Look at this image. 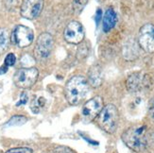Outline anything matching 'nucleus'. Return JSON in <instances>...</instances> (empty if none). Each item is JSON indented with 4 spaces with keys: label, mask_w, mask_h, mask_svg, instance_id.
Masks as SVG:
<instances>
[{
    "label": "nucleus",
    "mask_w": 154,
    "mask_h": 153,
    "mask_svg": "<svg viewBox=\"0 0 154 153\" xmlns=\"http://www.w3.org/2000/svg\"><path fill=\"white\" fill-rule=\"evenodd\" d=\"M89 92V83L82 76H75L67 81L64 95L70 105H78L82 102Z\"/></svg>",
    "instance_id": "f257e3e1"
},
{
    "label": "nucleus",
    "mask_w": 154,
    "mask_h": 153,
    "mask_svg": "<svg viewBox=\"0 0 154 153\" xmlns=\"http://www.w3.org/2000/svg\"><path fill=\"white\" fill-rule=\"evenodd\" d=\"M122 140L131 149L140 152L149 145V137L146 126H137L128 129L122 134Z\"/></svg>",
    "instance_id": "f03ea898"
},
{
    "label": "nucleus",
    "mask_w": 154,
    "mask_h": 153,
    "mask_svg": "<svg viewBox=\"0 0 154 153\" xmlns=\"http://www.w3.org/2000/svg\"><path fill=\"white\" fill-rule=\"evenodd\" d=\"M119 121V115L113 104H108L101 110L97 115V124L104 131L108 133L116 132Z\"/></svg>",
    "instance_id": "7ed1b4c3"
},
{
    "label": "nucleus",
    "mask_w": 154,
    "mask_h": 153,
    "mask_svg": "<svg viewBox=\"0 0 154 153\" xmlns=\"http://www.w3.org/2000/svg\"><path fill=\"white\" fill-rule=\"evenodd\" d=\"M38 70L35 67L19 69L13 76V82L19 88L28 89L35 84L38 78Z\"/></svg>",
    "instance_id": "20e7f679"
},
{
    "label": "nucleus",
    "mask_w": 154,
    "mask_h": 153,
    "mask_svg": "<svg viewBox=\"0 0 154 153\" xmlns=\"http://www.w3.org/2000/svg\"><path fill=\"white\" fill-rule=\"evenodd\" d=\"M33 39H34V33L32 29L23 25L15 26L11 36L12 44L20 48H24L30 45L33 42Z\"/></svg>",
    "instance_id": "39448f33"
},
{
    "label": "nucleus",
    "mask_w": 154,
    "mask_h": 153,
    "mask_svg": "<svg viewBox=\"0 0 154 153\" xmlns=\"http://www.w3.org/2000/svg\"><path fill=\"white\" fill-rule=\"evenodd\" d=\"M150 84H151V81L149 76L141 72L133 73V74L130 75L126 81L127 89L132 93L141 92L144 89L149 88Z\"/></svg>",
    "instance_id": "423d86ee"
},
{
    "label": "nucleus",
    "mask_w": 154,
    "mask_h": 153,
    "mask_svg": "<svg viewBox=\"0 0 154 153\" xmlns=\"http://www.w3.org/2000/svg\"><path fill=\"white\" fill-rule=\"evenodd\" d=\"M138 44L148 53L154 52V25L146 24L139 29Z\"/></svg>",
    "instance_id": "0eeeda50"
},
{
    "label": "nucleus",
    "mask_w": 154,
    "mask_h": 153,
    "mask_svg": "<svg viewBox=\"0 0 154 153\" xmlns=\"http://www.w3.org/2000/svg\"><path fill=\"white\" fill-rule=\"evenodd\" d=\"M54 47V40L49 33H42L37 39L34 53L39 58H48L50 56Z\"/></svg>",
    "instance_id": "6e6552de"
},
{
    "label": "nucleus",
    "mask_w": 154,
    "mask_h": 153,
    "mask_svg": "<svg viewBox=\"0 0 154 153\" xmlns=\"http://www.w3.org/2000/svg\"><path fill=\"white\" fill-rule=\"evenodd\" d=\"M63 36L66 42L78 44L83 41L84 29L82 25L78 21H71L65 26Z\"/></svg>",
    "instance_id": "1a4fd4ad"
},
{
    "label": "nucleus",
    "mask_w": 154,
    "mask_h": 153,
    "mask_svg": "<svg viewBox=\"0 0 154 153\" xmlns=\"http://www.w3.org/2000/svg\"><path fill=\"white\" fill-rule=\"evenodd\" d=\"M102 109L103 99L100 96H95L83 105L82 115L86 121H92L99 115Z\"/></svg>",
    "instance_id": "9d476101"
},
{
    "label": "nucleus",
    "mask_w": 154,
    "mask_h": 153,
    "mask_svg": "<svg viewBox=\"0 0 154 153\" xmlns=\"http://www.w3.org/2000/svg\"><path fill=\"white\" fill-rule=\"evenodd\" d=\"M44 0H23L21 5V15L29 20L37 18L43 11Z\"/></svg>",
    "instance_id": "9b49d317"
},
{
    "label": "nucleus",
    "mask_w": 154,
    "mask_h": 153,
    "mask_svg": "<svg viewBox=\"0 0 154 153\" xmlns=\"http://www.w3.org/2000/svg\"><path fill=\"white\" fill-rule=\"evenodd\" d=\"M117 23V14L112 8H109L105 11L102 18V28L104 32H109L116 26Z\"/></svg>",
    "instance_id": "f8f14e48"
},
{
    "label": "nucleus",
    "mask_w": 154,
    "mask_h": 153,
    "mask_svg": "<svg viewBox=\"0 0 154 153\" xmlns=\"http://www.w3.org/2000/svg\"><path fill=\"white\" fill-rule=\"evenodd\" d=\"M88 83L93 87H99L102 83V73L99 66H94L89 71L88 74Z\"/></svg>",
    "instance_id": "ddd939ff"
},
{
    "label": "nucleus",
    "mask_w": 154,
    "mask_h": 153,
    "mask_svg": "<svg viewBox=\"0 0 154 153\" xmlns=\"http://www.w3.org/2000/svg\"><path fill=\"white\" fill-rule=\"evenodd\" d=\"M10 45V35L5 29H0V55L8 49Z\"/></svg>",
    "instance_id": "4468645a"
},
{
    "label": "nucleus",
    "mask_w": 154,
    "mask_h": 153,
    "mask_svg": "<svg viewBox=\"0 0 154 153\" xmlns=\"http://www.w3.org/2000/svg\"><path fill=\"white\" fill-rule=\"evenodd\" d=\"M28 118L24 115H13L8 123L6 124L7 127H15V126H22L26 123Z\"/></svg>",
    "instance_id": "2eb2a0df"
},
{
    "label": "nucleus",
    "mask_w": 154,
    "mask_h": 153,
    "mask_svg": "<svg viewBox=\"0 0 154 153\" xmlns=\"http://www.w3.org/2000/svg\"><path fill=\"white\" fill-rule=\"evenodd\" d=\"M45 102V100L44 97H39L37 99H34L30 105V109H31L32 112L38 114V112H40V109H41L42 107H44Z\"/></svg>",
    "instance_id": "dca6fc26"
},
{
    "label": "nucleus",
    "mask_w": 154,
    "mask_h": 153,
    "mask_svg": "<svg viewBox=\"0 0 154 153\" xmlns=\"http://www.w3.org/2000/svg\"><path fill=\"white\" fill-rule=\"evenodd\" d=\"M87 3H88V0H73V10L79 14L82 11Z\"/></svg>",
    "instance_id": "f3484780"
},
{
    "label": "nucleus",
    "mask_w": 154,
    "mask_h": 153,
    "mask_svg": "<svg viewBox=\"0 0 154 153\" xmlns=\"http://www.w3.org/2000/svg\"><path fill=\"white\" fill-rule=\"evenodd\" d=\"M21 63L23 66H25V68H29V67H32L33 64L35 63V60L30 55L26 54L21 59Z\"/></svg>",
    "instance_id": "a211bd4d"
},
{
    "label": "nucleus",
    "mask_w": 154,
    "mask_h": 153,
    "mask_svg": "<svg viewBox=\"0 0 154 153\" xmlns=\"http://www.w3.org/2000/svg\"><path fill=\"white\" fill-rule=\"evenodd\" d=\"M16 63V57L13 53H9L8 55L6 56L5 58V61H4V64L7 65L8 67L10 66H13Z\"/></svg>",
    "instance_id": "6ab92c4d"
},
{
    "label": "nucleus",
    "mask_w": 154,
    "mask_h": 153,
    "mask_svg": "<svg viewBox=\"0 0 154 153\" xmlns=\"http://www.w3.org/2000/svg\"><path fill=\"white\" fill-rule=\"evenodd\" d=\"M6 153H32V149L29 148H14L9 149Z\"/></svg>",
    "instance_id": "aec40b11"
},
{
    "label": "nucleus",
    "mask_w": 154,
    "mask_h": 153,
    "mask_svg": "<svg viewBox=\"0 0 154 153\" xmlns=\"http://www.w3.org/2000/svg\"><path fill=\"white\" fill-rule=\"evenodd\" d=\"M28 95L26 94V93H23V94L21 95V96H20V100L16 103V106L17 107H19V106H22V105H26V102H28Z\"/></svg>",
    "instance_id": "412c9836"
},
{
    "label": "nucleus",
    "mask_w": 154,
    "mask_h": 153,
    "mask_svg": "<svg viewBox=\"0 0 154 153\" xmlns=\"http://www.w3.org/2000/svg\"><path fill=\"white\" fill-rule=\"evenodd\" d=\"M149 115L154 118V97H152L149 103Z\"/></svg>",
    "instance_id": "4be33fe9"
},
{
    "label": "nucleus",
    "mask_w": 154,
    "mask_h": 153,
    "mask_svg": "<svg viewBox=\"0 0 154 153\" xmlns=\"http://www.w3.org/2000/svg\"><path fill=\"white\" fill-rule=\"evenodd\" d=\"M101 18H102V11L100 10V9H98L97 11V13H96V23H97V25L99 24Z\"/></svg>",
    "instance_id": "5701e85b"
},
{
    "label": "nucleus",
    "mask_w": 154,
    "mask_h": 153,
    "mask_svg": "<svg viewBox=\"0 0 154 153\" xmlns=\"http://www.w3.org/2000/svg\"><path fill=\"white\" fill-rule=\"evenodd\" d=\"M80 135L82 136V138L84 139V140L86 141V142H88L90 145H98V142H97V141H94V140H92V139H90V138H87L86 136H84V135H82V133H79Z\"/></svg>",
    "instance_id": "b1692460"
},
{
    "label": "nucleus",
    "mask_w": 154,
    "mask_h": 153,
    "mask_svg": "<svg viewBox=\"0 0 154 153\" xmlns=\"http://www.w3.org/2000/svg\"><path fill=\"white\" fill-rule=\"evenodd\" d=\"M8 66L7 65H2L1 67H0V75H3V74H5V73H7L8 72Z\"/></svg>",
    "instance_id": "393cba45"
}]
</instances>
